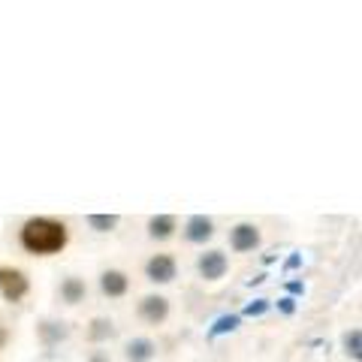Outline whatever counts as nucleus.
<instances>
[{"instance_id": "nucleus-1", "label": "nucleus", "mask_w": 362, "mask_h": 362, "mask_svg": "<svg viewBox=\"0 0 362 362\" xmlns=\"http://www.w3.org/2000/svg\"><path fill=\"white\" fill-rule=\"evenodd\" d=\"M18 242L28 254L49 257V254H61L66 247L70 230H66V223L54 221V218H30V221H25V226H21Z\"/></svg>"}, {"instance_id": "nucleus-2", "label": "nucleus", "mask_w": 362, "mask_h": 362, "mask_svg": "<svg viewBox=\"0 0 362 362\" xmlns=\"http://www.w3.org/2000/svg\"><path fill=\"white\" fill-rule=\"evenodd\" d=\"M28 290H30V281L21 269H13V266L0 269V296L6 302H21L28 296Z\"/></svg>"}, {"instance_id": "nucleus-3", "label": "nucleus", "mask_w": 362, "mask_h": 362, "mask_svg": "<svg viewBox=\"0 0 362 362\" xmlns=\"http://www.w3.org/2000/svg\"><path fill=\"white\" fill-rule=\"evenodd\" d=\"M259 242H263V233H259L257 223H235L230 230V247L235 254H247L257 251Z\"/></svg>"}, {"instance_id": "nucleus-4", "label": "nucleus", "mask_w": 362, "mask_h": 362, "mask_svg": "<svg viewBox=\"0 0 362 362\" xmlns=\"http://www.w3.org/2000/svg\"><path fill=\"white\" fill-rule=\"evenodd\" d=\"M175 275H178V266L169 254H154L148 263H145V278H148L151 284H169V281H175Z\"/></svg>"}, {"instance_id": "nucleus-5", "label": "nucleus", "mask_w": 362, "mask_h": 362, "mask_svg": "<svg viewBox=\"0 0 362 362\" xmlns=\"http://www.w3.org/2000/svg\"><path fill=\"white\" fill-rule=\"evenodd\" d=\"M226 269H230V259H226L223 251H206L197 259V272L206 281H221L226 275Z\"/></svg>"}, {"instance_id": "nucleus-6", "label": "nucleus", "mask_w": 362, "mask_h": 362, "mask_svg": "<svg viewBox=\"0 0 362 362\" xmlns=\"http://www.w3.org/2000/svg\"><path fill=\"white\" fill-rule=\"evenodd\" d=\"M100 290H103V296H109V299L127 296V290H130L127 272H121V269H106L103 275H100Z\"/></svg>"}, {"instance_id": "nucleus-7", "label": "nucleus", "mask_w": 362, "mask_h": 362, "mask_svg": "<svg viewBox=\"0 0 362 362\" xmlns=\"http://www.w3.org/2000/svg\"><path fill=\"white\" fill-rule=\"evenodd\" d=\"M139 317L145 323H151V326H160L166 317H169V299L166 296H145L142 302H139Z\"/></svg>"}, {"instance_id": "nucleus-8", "label": "nucleus", "mask_w": 362, "mask_h": 362, "mask_svg": "<svg viewBox=\"0 0 362 362\" xmlns=\"http://www.w3.org/2000/svg\"><path fill=\"white\" fill-rule=\"evenodd\" d=\"M211 235H214V221L211 218H206V214H194V218H187V223H185V239L187 242L206 245Z\"/></svg>"}, {"instance_id": "nucleus-9", "label": "nucleus", "mask_w": 362, "mask_h": 362, "mask_svg": "<svg viewBox=\"0 0 362 362\" xmlns=\"http://www.w3.org/2000/svg\"><path fill=\"white\" fill-rule=\"evenodd\" d=\"M124 356H127V362H151L157 356V344L151 338H133L124 347Z\"/></svg>"}, {"instance_id": "nucleus-10", "label": "nucleus", "mask_w": 362, "mask_h": 362, "mask_svg": "<svg viewBox=\"0 0 362 362\" xmlns=\"http://www.w3.org/2000/svg\"><path fill=\"white\" fill-rule=\"evenodd\" d=\"M178 230V221L173 218V214H154V218L148 221V235L157 242H166V239H173Z\"/></svg>"}, {"instance_id": "nucleus-11", "label": "nucleus", "mask_w": 362, "mask_h": 362, "mask_svg": "<svg viewBox=\"0 0 362 362\" xmlns=\"http://www.w3.org/2000/svg\"><path fill=\"white\" fill-rule=\"evenodd\" d=\"M37 332H40V341L45 347H54V344H61L66 335H70V329H66V323H58V320H42L37 326Z\"/></svg>"}, {"instance_id": "nucleus-12", "label": "nucleus", "mask_w": 362, "mask_h": 362, "mask_svg": "<svg viewBox=\"0 0 362 362\" xmlns=\"http://www.w3.org/2000/svg\"><path fill=\"white\" fill-rule=\"evenodd\" d=\"M85 293H88V284H85V281L82 278H64L61 281V299L66 302V305H78V302H82L85 299Z\"/></svg>"}, {"instance_id": "nucleus-13", "label": "nucleus", "mask_w": 362, "mask_h": 362, "mask_svg": "<svg viewBox=\"0 0 362 362\" xmlns=\"http://www.w3.org/2000/svg\"><path fill=\"white\" fill-rule=\"evenodd\" d=\"M121 223L118 214H88V226L97 233H112Z\"/></svg>"}, {"instance_id": "nucleus-14", "label": "nucleus", "mask_w": 362, "mask_h": 362, "mask_svg": "<svg viewBox=\"0 0 362 362\" xmlns=\"http://www.w3.org/2000/svg\"><path fill=\"white\" fill-rule=\"evenodd\" d=\"M239 323H242V317L239 314H223V317H218L214 320V326H211V338H218V335H226V332H235L239 329Z\"/></svg>"}, {"instance_id": "nucleus-15", "label": "nucleus", "mask_w": 362, "mask_h": 362, "mask_svg": "<svg viewBox=\"0 0 362 362\" xmlns=\"http://www.w3.org/2000/svg\"><path fill=\"white\" fill-rule=\"evenodd\" d=\"M112 332H115L112 320H106V317H97V320L90 323V329H88V338H90V341H106V338H112Z\"/></svg>"}, {"instance_id": "nucleus-16", "label": "nucleus", "mask_w": 362, "mask_h": 362, "mask_svg": "<svg viewBox=\"0 0 362 362\" xmlns=\"http://www.w3.org/2000/svg\"><path fill=\"white\" fill-rule=\"evenodd\" d=\"M344 354L354 359V362H359L362 359V332L359 329H350V332H344Z\"/></svg>"}, {"instance_id": "nucleus-17", "label": "nucleus", "mask_w": 362, "mask_h": 362, "mask_svg": "<svg viewBox=\"0 0 362 362\" xmlns=\"http://www.w3.org/2000/svg\"><path fill=\"white\" fill-rule=\"evenodd\" d=\"M269 311V299H254L245 305V317H263Z\"/></svg>"}, {"instance_id": "nucleus-18", "label": "nucleus", "mask_w": 362, "mask_h": 362, "mask_svg": "<svg viewBox=\"0 0 362 362\" xmlns=\"http://www.w3.org/2000/svg\"><path fill=\"white\" fill-rule=\"evenodd\" d=\"M278 311H281V314H287V317H290V314H296V299L284 296V299L278 302Z\"/></svg>"}, {"instance_id": "nucleus-19", "label": "nucleus", "mask_w": 362, "mask_h": 362, "mask_svg": "<svg viewBox=\"0 0 362 362\" xmlns=\"http://www.w3.org/2000/svg\"><path fill=\"white\" fill-rule=\"evenodd\" d=\"M287 293H290V299H293V296H302L305 284H302V281H287Z\"/></svg>"}, {"instance_id": "nucleus-20", "label": "nucleus", "mask_w": 362, "mask_h": 362, "mask_svg": "<svg viewBox=\"0 0 362 362\" xmlns=\"http://www.w3.org/2000/svg\"><path fill=\"white\" fill-rule=\"evenodd\" d=\"M299 266H302V257H299V254H293V257L287 259V266H284V269L293 272V269H299Z\"/></svg>"}]
</instances>
